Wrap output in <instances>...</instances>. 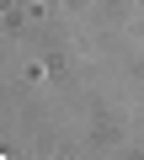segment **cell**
<instances>
[{
	"label": "cell",
	"mask_w": 144,
	"mask_h": 160,
	"mask_svg": "<svg viewBox=\"0 0 144 160\" xmlns=\"http://www.w3.org/2000/svg\"><path fill=\"white\" fill-rule=\"evenodd\" d=\"M0 160H11V155H6V149H0Z\"/></svg>",
	"instance_id": "6da1fadb"
}]
</instances>
